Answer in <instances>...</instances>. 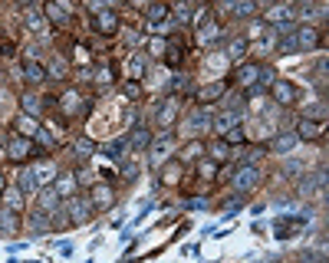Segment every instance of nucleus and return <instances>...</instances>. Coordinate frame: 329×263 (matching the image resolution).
I'll return each mask as SVG.
<instances>
[{
    "label": "nucleus",
    "mask_w": 329,
    "mask_h": 263,
    "mask_svg": "<svg viewBox=\"0 0 329 263\" xmlns=\"http://www.w3.org/2000/svg\"><path fill=\"white\" fill-rule=\"evenodd\" d=\"M260 181H264L260 168H257V165H247V168H240V171L234 175V191H237V194H250V191H257Z\"/></svg>",
    "instance_id": "nucleus-1"
},
{
    "label": "nucleus",
    "mask_w": 329,
    "mask_h": 263,
    "mask_svg": "<svg viewBox=\"0 0 329 263\" xmlns=\"http://www.w3.org/2000/svg\"><path fill=\"white\" fill-rule=\"evenodd\" d=\"M184 128H188L191 135H201V132H211V112H208V109H198L194 115H191V119L184 122Z\"/></svg>",
    "instance_id": "nucleus-2"
},
{
    "label": "nucleus",
    "mask_w": 329,
    "mask_h": 263,
    "mask_svg": "<svg viewBox=\"0 0 329 263\" xmlns=\"http://www.w3.org/2000/svg\"><path fill=\"white\" fill-rule=\"evenodd\" d=\"M293 96H296V86H293L290 79H274V99H276V105H290Z\"/></svg>",
    "instance_id": "nucleus-3"
},
{
    "label": "nucleus",
    "mask_w": 329,
    "mask_h": 263,
    "mask_svg": "<svg viewBox=\"0 0 329 263\" xmlns=\"http://www.w3.org/2000/svg\"><path fill=\"white\" fill-rule=\"evenodd\" d=\"M296 132H280V135L270 142V152H276V155H290L293 148H296Z\"/></svg>",
    "instance_id": "nucleus-4"
},
{
    "label": "nucleus",
    "mask_w": 329,
    "mask_h": 263,
    "mask_svg": "<svg viewBox=\"0 0 329 263\" xmlns=\"http://www.w3.org/2000/svg\"><path fill=\"white\" fill-rule=\"evenodd\" d=\"M316 40H320L316 26H296V33H293V43H296V49H313Z\"/></svg>",
    "instance_id": "nucleus-5"
},
{
    "label": "nucleus",
    "mask_w": 329,
    "mask_h": 263,
    "mask_svg": "<svg viewBox=\"0 0 329 263\" xmlns=\"http://www.w3.org/2000/svg\"><path fill=\"white\" fill-rule=\"evenodd\" d=\"M72 214H70V224H86L92 217V201H72Z\"/></svg>",
    "instance_id": "nucleus-6"
},
{
    "label": "nucleus",
    "mask_w": 329,
    "mask_h": 263,
    "mask_svg": "<svg viewBox=\"0 0 329 263\" xmlns=\"http://www.w3.org/2000/svg\"><path fill=\"white\" fill-rule=\"evenodd\" d=\"M172 148H174V138L172 135H162L158 138V145H155V152H152V168H158L164 161V155H172Z\"/></svg>",
    "instance_id": "nucleus-7"
},
{
    "label": "nucleus",
    "mask_w": 329,
    "mask_h": 263,
    "mask_svg": "<svg viewBox=\"0 0 329 263\" xmlns=\"http://www.w3.org/2000/svg\"><path fill=\"white\" fill-rule=\"evenodd\" d=\"M56 204H60V194H56V188H40V211H43V214H53Z\"/></svg>",
    "instance_id": "nucleus-8"
},
{
    "label": "nucleus",
    "mask_w": 329,
    "mask_h": 263,
    "mask_svg": "<svg viewBox=\"0 0 329 263\" xmlns=\"http://www.w3.org/2000/svg\"><path fill=\"white\" fill-rule=\"evenodd\" d=\"M296 138H303V142H316L320 138V125L310 119H300L296 122Z\"/></svg>",
    "instance_id": "nucleus-9"
},
{
    "label": "nucleus",
    "mask_w": 329,
    "mask_h": 263,
    "mask_svg": "<svg viewBox=\"0 0 329 263\" xmlns=\"http://www.w3.org/2000/svg\"><path fill=\"white\" fill-rule=\"evenodd\" d=\"M257 76H260V66H257V63H244L240 69H237V82H240V86H247V89L254 86V79H257Z\"/></svg>",
    "instance_id": "nucleus-10"
},
{
    "label": "nucleus",
    "mask_w": 329,
    "mask_h": 263,
    "mask_svg": "<svg viewBox=\"0 0 329 263\" xmlns=\"http://www.w3.org/2000/svg\"><path fill=\"white\" fill-rule=\"evenodd\" d=\"M4 201H7V211H24V191H20V188H4Z\"/></svg>",
    "instance_id": "nucleus-11"
},
{
    "label": "nucleus",
    "mask_w": 329,
    "mask_h": 263,
    "mask_svg": "<svg viewBox=\"0 0 329 263\" xmlns=\"http://www.w3.org/2000/svg\"><path fill=\"white\" fill-rule=\"evenodd\" d=\"M237 122H240V112H224V115H218V119H214V128H218L220 135H228Z\"/></svg>",
    "instance_id": "nucleus-12"
},
{
    "label": "nucleus",
    "mask_w": 329,
    "mask_h": 263,
    "mask_svg": "<svg viewBox=\"0 0 329 263\" xmlns=\"http://www.w3.org/2000/svg\"><path fill=\"white\" fill-rule=\"evenodd\" d=\"M96 30H99V33H116V30H118V16L112 13V10L99 13V20H96Z\"/></svg>",
    "instance_id": "nucleus-13"
},
{
    "label": "nucleus",
    "mask_w": 329,
    "mask_h": 263,
    "mask_svg": "<svg viewBox=\"0 0 329 263\" xmlns=\"http://www.w3.org/2000/svg\"><path fill=\"white\" fill-rule=\"evenodd\" d=\"M224 92H228V82H211V86H204L201 92H198V99H201V102H211V99H220Z\"/></svg>",
    "instance_id": "nucleus-14"
},
{
    "label": "nucleus",
    "mask_w": 329,
    "mask_h": 263,
    "mask_svg": "<svg viewBox=\"0 0 329 263\" xmlns=\"http://www.w3.org/2000/svg\"><path fill=\"white\" fill-rule=\"evenodd\" d=\"M174 115H178V102L172 99V102H164V105H162V112H158V125L168 128V125L174 122Z\"/></svg>",
    "instance_id": "nucleus-15"
},
{
    "label": "nucleus",
    "mask_w": 329,
    "mask_h": 263,
    "mask_svg": "<svg viewBox=\"0 0 329 263\" xmlns=\"http://www.w3.org/2000/svg\"><path fill=\"white\" fill-rule=\"evenodd\" d=\"M16 188H20L24 194H33V191L40 188V184H36V175H33V168H24V171H20V184H16Z\"/></svg>",
    "instance_id": "nucleus-16"
},
{
    "label": "nucleus",
    "mask_w": 329,
    "mask_h": 263,
    "mask_svg": "<svg viewBox=\"0 0 329 263\" xmlns=\"http://www.w3.org/2000/svg\"><path fill=\"white\" fill-rule=\"evenodd\" d=\"M26 152H30V142H26V138H14V142L7 145V155H10L14 161H20Z\"/></svg>",
    "instance_id": "nucleus-17"
},
{
    "label": "nucleus",
    "mask_w": 329,
    "mask_h": 263,
    "mask_svg": "<svg viewBox=\"0 0 329 263\" xmlns=\"http://www.w3.org/2000/svg\"><path fill=\"white\" fill-rule=\"evenodd\" d=\"M20 221H16L14 211H0V234H16Z\"/></svg>",
    "instance_id": "nucleus-18"
},
{
    "label": "nucleus",
    "mask_w": 329,
    "mask_h": 263,
    "mask_svg": "<svg viewBox=\"0 0 329 263\" xmlns=\"http://www.w3.org/2000/svg\"><path fill=\"white\" fill-rule=\"evenodd\" d=\"M24 76H26V79H33V82H43V79H46V69L30 59V63H24Z\"/></svg>",
    "instance_id": "nucleus-19"
},
{
    "label": "nucleus",
    "mask_w": 329,
    "mask_h": 263,
    "mask_svg": "<svg viewBox=\"0 0 329 263\" xmlns=\"http://www.w3.org/2000/svg\"><path fill=\"white\" fill-rule=\"evenodd\" d=\"M72 191H76V178L63 175V178H60V184H56V194H60V198H70Z\"/></svg>",
    "instance_id": "nucleus-20"
},
{
    "label": "nucleus",
    "mask_w": 329,
    "mask_h": 263,
    "mask_svg": "<svg viewBox=\"0 0 329 263\" xmlns=\"http://www.w3.org/2000/svg\"><path fill=\"white\" fill-rule=\"evenodd\" d=\"M33 175H36V184H46L50 178L56 175V168L50 165V161H43V165H36V168H33Z\"/></svg>",
    "instance_id": "nucleus-21"
},
{
    "label": "nucleus",
    "mask_w": 329,
    "mask_h": 263,
    "mask_svg": "<svg viewBox=\"0 0 329 263\" xmlns=\"http://www.w3.org/2000/svg\"><path fill=\"white\" fill-rule=\"evenodd\" d=\"M214 33H218V23H214V20H204V23H201V30H198V43L214 40Z\"/></svg>",
    "instance_id": "nucleus-22"
},
{
    "label": "nucleus",
    "mask_w": 329,
    "mask_h": 263,
    "mask_svg": "<svg viewBox=\"0 0 329 263\" xmlns=\"http://www.w3.org/2000/svg\"><path fill=\"white\" fill-rule=\"evenodd\" d=\"M92 204H112V191L106 188V184H96V191H92Z\"/></svg>",
    "instance_id": "nucleus-23"
},
{
    "label": "nucleus",
    "mask_w": 329,
    "mask_h": 263,
    "mask_svg": "<svg viewBox=\"0 0 329 263\" xmlns=\"http://www.w3.org/2000/svg\"><path fill=\"white\" fill-rule=\"evenodd\" d=\"M168 16V7L164 3H155V7H148V26H155L158 20H164Z\"/></svg>",
    "instance_id": "nucleus-24"
},
{
    "label": "nucleus",
    "mask_w": 329,
    "mask_h": 263,
    "mask_svg": "<svg viewBox=\"0 0 329 263\" xmlns=\"http://www.w3.org/2000/svg\"><path fill=\"white\" fill-rule=\"evenodd\" d=\"M228 152H230V145L224 142V138L211 145V155H214V161H228Z\"/></svg>",
    "instance_id": "nucleus-25"
},
{
    "label": "nucleus",
    "mask_w": 329,
    "mask_h": 263,
    "mask_svg": "<svg viewBox=\"0 0 329 263\" xmlns=\"http://www.w3.org/2000/svg\"><path fill=\"white\" fill-rule=\"evenodd\" d=\"M224 142H228V145H244V142H247V135H244V128H240V125H234L228 135H224Z\"/></svg>",
    "instance_id": "nucleus-26"
},
{
    "label": "nucleus",
    "mask_w": 329,
    "mask_h": 263,
    "mask_svg": "<svg viewBox=\"0 0 329 263\" xmlns=\"http://www.w3.org/2000/svg\"><path fill=\"white\" fill-rule=\"evenodd\" d=\"M30 227H33L36 234L50 231V221H46V214H43V211H40V214H33V217H30Z\"/></svg>",
    "instance_id": "nucleus-27"
},
{
    "label": "nucleus",
    "mask_w": 329,
    "mask_h": 263,
    "mask_svg": "<svg viewBox=\"0 0 329 263\" xmlns=\"http://www.w3.org/2000/svg\"><path fill=\"white\" fill-rule=\"evenodd\" d=\"M201 152H204V145H201V142H191L188 148L181 152V161H194V158H198V155H201Z\"/></svg>",
    "instance_id": "nucleus-28"
},
{
    "label": "nucleus",
    "mask_w": 329,
    "mask_h": 263,
    "mask_svg": "<svg viewBox=\"0 0 329 263\" xmlns=\"http://www.w3.org/2000/svg\"><path fill=\"white\" fill-rule=\"evenodd\" d=\"M20 132H24V138H33V135L40 132V125H36L33 119H26V115H24V119H20Z\"/></svg>",
    "instance_id": "nucleus-29"
},
{
    "label": "nucleus",
    "mask_w": 329,
    "mask_h": 263,
    "mask_svg": "<svg viewBox=\"0 0 329 263\" xmlns=\"http://www.w3.org/2000/svg\"><path fill=\"white\" fill-rule=\"evenodd\" d=\"M244 49H247V43H244V40H230L228 43V56H230V59H240Z\"/></svg>",
    "instance_id": "nucleus-30"
},
{
    "label": "nucleus",
    "mask_w": 329,
    "mask_h": 263,
    "mask_svg": "<svg viewBox=\"0 0 329 263\" xmlns=\"http://www.w3.org/2000/svg\"><path fill=\"white\" fill-rule=\"evenodd\" d=\"M254 10H257L254 3H234V7H230V13H234V16H250Z\"/></svg>",
    "instance_id": "nucleus-31"
},
{
    "label": "nucleus",
    "mask_w": 329,
    "mask_h": 263,
    "mask_svg": "<svg viewBox=\"0 0 329 263\" xmlns=\"http://www.w3.org/2000/svg\"><path fill=\"white\" fill-rule=\"evenodd\" d=\"M306 119H310V122H313V119H326V105H322V102H313V109L306 112Z\"/></svg>",
    "instance_id": "nucleus-32"
},
{
    "label": "nucleus",
    "mask_w": 329,
    "mask_h": 263,
    "mask_svg": "<svg viewBox=\"0 0 329 263\" xmlns=\"http://www.w3.org/2000/svg\"><path fill=\"white\" fill-rule=\"evenodd\" d=\"M286 16H290V7H274L270 10V20H276V23H286Z\"/></svg>",
    "instance_id": "nucleus-33"
},
{
    "label": "nucleus",
    "mask_w": 329,
    "mask_h": 263,
    "mask_svg": "<svg viewBox=\"0 0 329 263\" xmlns=\"http://www.w3.org/2000/svg\"><path fill=\"white\" fill-rule=\"evenodd\" d=\"M76 152H79V155H92L96 145L89 142V138H76Z\"/></svg>",
    "instance_id": "nucleus-34"
},
{
    "label": "nucleus",
    "mask_w": 329,
    "mask_h": 263,
    "mask_svg": "<svg viewBox=\"0 0 329 263\" xmlns=\"http://www.w3.org/2000/svg\"><path fill=\"white\" fill-rule=\"evenodd\" d=\"M26 13H30V20H26V26H30L33 33H40V30H43V26H46V23H43V16H36V13H33V10H26Z\"/></svg>",
    "instance_id": "nucleus-35"
},
{
    "label": "nucleus",
    "mask_w": 329,
    "mask_h": 263,
    "mask_svg": "<svg viewBox=\"0 0 329 263\" xmlns=\"http://www.w3.org/2000/svg\"><path fill=\"white\" fill-rule=\"evenodd\" d=\"M46 16H50V20H66V10L56 7V3H50V7H46Z\"/></svg>",
    "instance_id": "nucleus-36"
},
{
    "label": "nucleus",
    "mask_w": 329,
    "mask_h": 263,
    "mask_svg": "<svg viewBox=\"0 0 329 263\" xmlns=\"http://www.w3.org/2000/svg\"><path fill=\"white\" fill-rule=\"evenodd\" d=\"M132 145H148V132H145V128H138V132H135V138H132Z\"/></svg>",
    "instance_id": "nucleus-37"
},
{
    "label": "nucleus",
    "mask_w": 329,
    "mask_h": 263,
    "mask_svg": "<svg viewBox=\"0 0 329 263\" xmlns=\"http://www.w3.org/2000/svg\"><path fill=\"white\" fill-rule=\"evenodd\" d=\"M50 72H56V76H66V63H63V59H53Z\"/></svg>",
    "instance_id": "nucleus-38"
},
{
    "label": "nucleus",
    "mask_w": 329,
    "mask_h": 263,
    "mask_svg": "<svg viewBox=\"0 0 329 263\" xmlns=\"http://www.w3.org/2000/svg\"><path fill=\"white\" fill-rule=\"evenodd\" d=\"M184 208H188V211H204V208H208V201L194 198V201H188V204H184Z\"/></svg>",
    "instance_id": "nucleus-39"
},
{
    "label": "nucleus",
    "mask_w": 329,
    "mask_h": 263,
    "mask_svg": "<svg viewBox=\"0 0 329 263\" xmlns=\"http://www.w3.org/2000/svg\"><path fill=\"white\" fill-rule=\"evenodd\" d=\"M148 49H152V53H164V49H168V43H164V40H152Z\"/></svg>",
    "instance_id": "nucleus-40"
},
{
    "label": "nucleus",
    "mask_w": 329,
    "mask_h": 263,
    "mask_svg": "<svg viewBox=\"0 0 329 263\" xmlns=\"http://www.w3.org/2000/svg\"><path fill=\"white\" fill-rule=\"evenodd\" d=\"M142 69H145L142 59H132V63H128V72H132V76H142Z\"/></svg>",
    "instance_id": "nucleus-41"
},
{
    "label": "nucleus",
    "mask_w": 329,
    "mask_h": 263,
    "mask_svg": "<svg viewBox=\"0 0 329 263\" xmlns=\"http://www.w3.org/2000/svg\"><path fill=\"white\" fill-rule=\"evenodd\" d=\"M201 175L204 178H214V161H204V165H201Z\"/></svg>",
    "instance_id": "nucleus-42"
},
{
    "label": "nucleus",
    "mask_w": 329,
    "mask_h": 263,
    "mask_svg": "<svg viewBox=\"0 0 329 263\" xmlns=\"http://www.w3.org/2000/svg\"><path fill=\"white\" fill-rule=\"evenodd\" d=\"M174 13H178V20H188V13H191V10L184 7V3H181V7H174Z\"/></svg>",
    "instance_id": "nucleus-43"
},
{
    "label": "nucleus",
    "mask_w": 329,
    "mask_h": 263,
    "mask_svg": "<svg viewBox=\"0 0 329 263\" xmlns=\"http://www.w3.org/2000/svg\"><path fill=\"white\" fill-rule=\"evenodd\" d=\"M0 191H4V175H0Z\"/></svg>",
    "instance_id": "nucleus-44"
}]
</instances>
